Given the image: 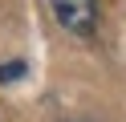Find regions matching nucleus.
<instances>
[{
	"instance_id": "nucleus-1",
	"label": "nucleus",
	"mask_w": 126,
	"mask_h": 122,
	"mask_svg": "<svg viewBox=\"0 0 126 122\" xmlns=\"http://www.w3.org/2000/svg\"><path fill=\"white\" fill-rule=\"evenodd\" d=\"M53 16L69 33H94L98 24V0H49Z\"/></svg>"
},
{
	"instance_id": "nucleus-2",
	"label": "nucleus",
	"mask_w": 126,
	"mask_h": 122,
	"mask_svg": "<svg viewBox=\"0 0 126 122\" xmlns=\"http://www.w3.org/2000/svg\"><path fill=\"white\" fill-rule=\"evenodd\" d=\"M16 77H25V61H8V65H0V86H4V81H16Z\"/></svg>"
}]
</instances>
